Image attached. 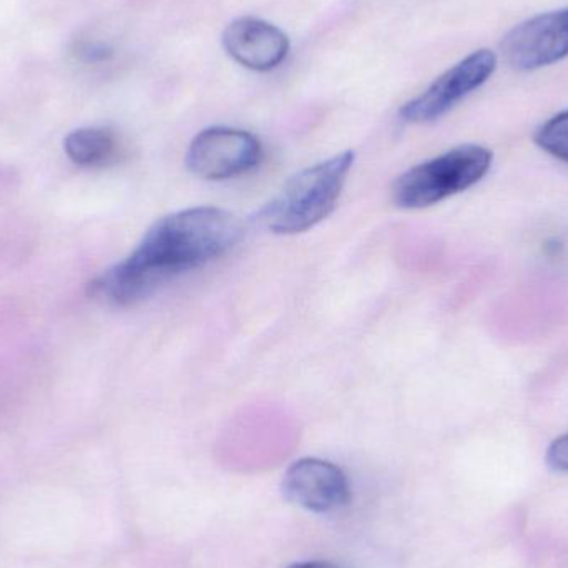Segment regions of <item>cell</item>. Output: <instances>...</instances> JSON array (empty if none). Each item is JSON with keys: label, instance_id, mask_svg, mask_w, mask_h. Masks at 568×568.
Masks as SVG:
<instances>
[{"label": "cell", "instance_id": "cell-1", "mask_svg": "<svg viewBox=\"0 0 568 568\" xmlns=\"http://www.w3.org/2000/svg\"><path fill=\"white\" fill-rule=\"evenodd\" d=\"M242 223L215 206L182 210L159 220L132 255L90 283V293L129 306L180 273L220 258L242 239Z\"/></svg>", "mask_w": 568, "mask_h": 568}, {"label": "cell", "instance_id": "cell-2", "mask_svg": "<svg viewBox=\"0 0 568 568\" xmlns=\"http://www.w3.org/2000/svg\"><path fill=\"white\" fill-rule=\"evenodd\" d=\"M353 163L354 152L347 150L294 175L260 212L263 225L276 235H297L323 222L336 206Z\"/></svg>", "mask_w": 568, "mask_h": 568}, {"label": "cell", "instance_id": "cell-3", "mask_svg": "<svg viewBox=\"0 0 568 568\" xmlns=\"http://www.w3.org/2000/svg\"><path fill=\"white\" fill-rule=\"evenodd\" d=\"M493 165V152L480 145H463L407 170L394 183L397 206L427 209L476 185Z\"/></svg>", "mask_w": 568, "mask_h": 568}, {"label": "cell", "instance_id": "cell-4", "mask_svg": "<svg viewBox=\"0 0 568 568\" xmlns=\"http://www.w3.org/2000/svg\"><path fill=\"white\" fill-rule=\"evenodd\" d=\"M260 140L245 130L212 126L190 143L186 166L193 175L210 182L245 175L262 162Z\"/></svg>", "mask_w": 568, "mask_h": 568}, {"label": "cell", "instance_id": "cell-5", "mask_svg": "<svg viewBox=\"0 0 568 568\" xmlns=\"http://www.w3.org/2000/svg\"><path fill=\"white\" fill-rule=\"evenodd\" d=\"M497 55L490 50H477L443 75L437 77L416 99L400 109V119L410 123H427L440 119L460 100L479 89L496 72Z\"/></svg>", "mask_w": 568, "mask_h": 568}, {"label": "cell", "instance_id": "cell-6", "mask_svg": "<svg viewBox=\"0 0 568 568\" xmlns=\"http://www.w3.org/2000/svg\"><path fill=\"white\" fill-rule=\"evenodd\" d=\"M510 69L532 72L560 62L568 55V7L540 13L514 27L503 43Z\"/></svg>", "mask_w": 568, "mask_h": 568}, {"label": "cell", "instance_id": "cell-7", "mask_svg": "<svg viewBox=\"0 0 568 568\" xmlns=\"http://www.w3.org/2000/svg\"><path fill=\"white\" fill-rule=\"evenodd\" d=\"M287 503L314 514H327L346 506L351 499L349 480L336 464L323 459L296 460L283 477Z\"/></svg>", "mask_w": 568, "mask_h": 568}, {"label": "cell", "instance_id": "cell-8", "mask_svg": "<svg viewBox=\"0 0 568 568\" xmlns=\"http://www.w3.org/2000/svg\"><path fill=\"white\" fill-rule=\"evenodd\" d=\"M226 53L240 65L268 72L282 65L290 52V39L273 23L256 17H240L223 32Z\"/></svg>", "mask_w": 568, "mask_h": 568}, {"label": "cell", "instance_id": "cell-9", "mask_svg": "<svg viewBox=\"0 0 568 568\" xmlns=\"http://www.w3.org/2000/svg\"><path fill=\"white\" fill-rule=\"evenodd\" d=\"M65 152L77 165H106L115 162L120 142L109 129H80L65 139Z\"/></svg>", "mask_w": 568, "mask_h": 568}, {"label": "cell", "instance_id": "cell-10", "mask_svg": "<svg viewBox=\"0 0 568 568\" xmlns=\"http://www.w3.org/2000/svg\"><path fill=\"white\" fill-rule=\"evenodd\" d=\"M537 145L556 159L568 162V112L547 120L536 132Z\"/></svg>", "mask_w": 568, "mask_h": 568}, {"label": "cell", "instance_id": "cell-11", "mask_svg": "<svg viewBox=\"0 0 568 568\" xmlns=\"http://www.w3.org/2000/svg\"><path fill=\"white\" fill-rule=\"evenodd\" d=\"M547 464L552 469L568 473V434H564L550 444L549 450H547Z\"/></svg>", "mask_w": 568, "mask_h": 568}, {"label": "cell", "instance_id": "cell-12", "mask_svg": "<svg viewBox=\"0 0 568 568\" xmlns=\"http://www.w3.org/2000/svg\"><path fill=\"white\" fill-rule=\"evenodd\" d=\"M287 568H339L331 562H323V560H313V562H297Z\"/></svg>", "mask_w": 568, "mask_h": 568}]
</instances>
